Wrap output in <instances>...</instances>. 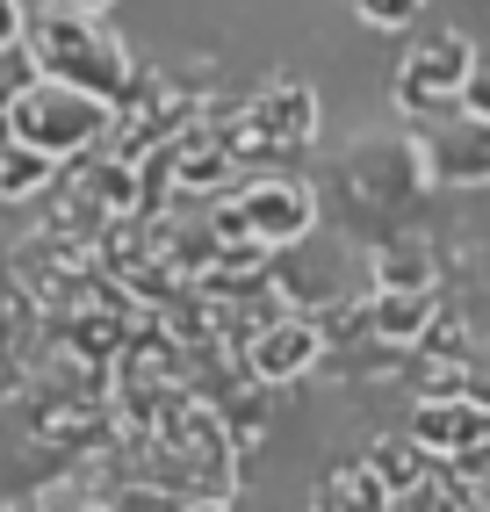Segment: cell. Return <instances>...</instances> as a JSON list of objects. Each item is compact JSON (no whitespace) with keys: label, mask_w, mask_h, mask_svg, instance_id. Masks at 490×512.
Listing matches in <instances>:
<instances>
[{"label":"cell","mask_w":490,"mask_h":512,"mask_svg":"<svg viewBox=\"0 0 490 512\" xmlns=\"http://www.w3.org/2000/svg\"><path fill=\"white\" fill-rule=\"evenodd\" d=\"M368 332L382 347H418L433 332V296H375L368 303Z\"/></svg>","instance_id":"obj_9"},{"label":"cell","mask_w":490,"mask_h":512,"mask_svg":"<svg viewBox=\"0 0 490 512\" xmlns=\"http://www.w3.org/2000/svg\"><path fill=\"white\" fill-rule=\"evenodd\" d=\"M411 448L454 469H490V412H476L469 397L433 390L411 404Z\"/></svg>","instance_id":"obj_5"},{"label":"cell","mask_w":490,"mask_h":512,"mask_svg":"<svg viewBox=\"0 0 490 512\" xmlns=\"http://www.w3.org/2000/svg\"><path fill=\"white\" fill-rule=\"evenodd\" d=\"M29 44V8L22 0H0V51H22Z\"/></svg>","instance_id":"obj_15"},{"label":"cell","mask_w":490,"mask_h":512,"mask_svg":"<svg viewBox=\"0 0 490 512\" xmlns=\"http://www.w3.org/2000/svg\"><path fill=\"white\" fill-rule=\"evenodd\" d=\"M166 512H224V498H181V505H166Z\"/></svg>","instance_id":"obj_20"},{"label":"cell","mask_w":490,"mask_h":512,"mask_svg":"<svg viewBox=\"0 0 490 512\" xmlns=\"http://www.w3.org/2000/svg\"><path fill=\"white\" fill-rule=\"evenodd\" d=\"M390 512H462V498H447L440 484H411V491H397Z\"/></svg>","instance_id":"obj_14"},{"label":"cell","mask_w":490,"mask_h":512,"mask_svg":"<svg viewBox=\"0 0 490 512\" xmlns=\"http://www.w3.org/2000/svg\"><path fill=\"white\" fill-rule=\"evenodd\" d=\"M375 296H433V253L426 246H382L375 253Z\"/></svg>","instance_id":"obj_10"},{"label":"cell","mask_w":490,"mask_h":512,"mask_svg":"<svg viewBox=\"0 0 490 512\" xmlns=\"http://www.w3.org/2000/svg\"><path fill=\"white\" fill-rule=\"evenodd\" d=\"M426 174L447 188H483L490 181V123L476 116H454L447 130L426 138Z\"/></svg>","instance_id":"obj_8"},{"label":"cell","mask_w":490,"mask_h":512,"mask_svg":"<svg viewBox=\"0 0 490 512\" xmlns=\"http://www.w3.org/2000/svg\"><path fill=\"white\" fill-rule=\"evenodd\" d=\"M462 397L476 404V412H490V361H476V368H462Z\"/></svg>","instance_id":"obj_17"},{"label":"cell","mask_w":490,"mask_h":512,"mask_svg":"<svg viewBox=\"0 0 490 512\" xmlns=\"http://www.w3.org/2000/svg\"><path fill=\"white\" fill-rule=\"evenodd\" d=\"M346 8H354V15H361L368 29H411L426 0H346Z\"/></svg>","instance_id":"obj_13"},{"label":"cell","mask_w":490,"mask_h":512,"mask_svg":"<svg viewBox=\"0 0 490 512\" xmlns=\"http://www.w3.org/2000/svg\"><path fill=\"white\" fill-rule=\"evenodd\" d=\"M462 116L490 123V65H476V80H469V94H462Z\"/></svg>","instance_id":"obj_16"},{"label":"cell","mask_w":490,"mask_h":512,"mask_svg":"<svg viewBox=\"0 0 490 512\" xmlns=\"http://www.w3.org/2000/svg\"><path fill=\"white\" fill-rule=\"evenodd\" d=\"M310 123H318V101H310L303 80H282V94H260L238 123V152H303L310 145Z\"/></svg>","instance_id":"obj_6"},{"label":"cell","mask_w":490,"mask_h":512,"mask_svg":"<svg viewBox=\"0 0 490 512\" xmlns=\"http://www.w3.org/2000/svg\"><path fill=\"white\" fill-rule=\"evenodd\" d=\"M29 58H37L44 80H65V87H87L101 101H116L130 87V51L116 29H101V15H73V8H44L29 15Z\"/></svg>","instance_id":"obj_1"},{"label":"cell","mask_w":490,"mask_h":512,"mask_svg":"<svg viewBox=\"0 0 490 512\" xmlns=\"http://www.w3.org/2000/svg\"><path fill=\"white\" fill-rule=\"evenodd\" d=\"M37 80H44V73H37V58H29V44H22V51H0V123H8V109H15Z\"/></svg>","instance_id":"obj_12"},{"label":"cell","mask_w":490,"mask_h":512,"mask_svg":"<svg viewBox=\"0 0 490 512\" xmlns=\"http://www.w3.org/2000/svg\"><path fill=\"white\" fill-rule=\"evenodd\" d=\"M109 123H116V101H101L87 87H65V80H37L8 109L0 138L44 152V159H80V152H94L101 138H109Z\"/></svg>","instance_id":"obj_2"},{"label":"cell","mask_w":490,"mask_h":512,"mask_svg":"<svg viewBox=\"0 0 490 512\" xmlns=\"http://www.w3.org/2000/svg\"><path fill=\"white\" fill-rule=\"evenodd\" d=\"M51 8H73V15H109L116 0H51Z\"/></svg>","instance_id":"obj_18"},{"label":"cell","mask_w":490,"mask_h":512,"mask_svg":"<svg viewBox=\"0 0 490 512\" xmlns=\"http://www.w3.org/2000/svg\"><path fill=\"white\" fill-rule=\"evenodd\" d=\"M310 224H318V195H310L303 181H282V174L245 181V195L231 202V217H217V231H245L253 246H296Z\"/></svg>","instance_id":"obj_4"},{"label":"cell","mask_w":490,"mask_h":512,"mask_svg":"<svg viewBox=\"0 0 490 512\" xmlns=\"http://www.w3.org/2000/svg\"><path fill=\"white\" fill-rule=\"evenodd\" d=\"M44 512H109V505H94V498H51Z\"/></svg>","instance_id":"obj_19"},{"label":"cell","mask_w":490,"mask_h":512,"mask_svg":"<svg viewBox=\"0 0 490 512\" xmlns=\"http://www.w3.org/2000/svg\"><path fill=\"white\" fill-rule=\"evenodd\" d=\"M318 354H325V332L310 318H274L245 339V375L253 383H296V375L318 368Z\"/></svg>","instance_id":"obj_7"},{"label":"cell","mask_w":490,"mask_h":512,"mask_svg":"<svg viewBox=\"0 0 490 512\" xmlns=\"http://www.w3.org/2000/svg\"><path fill=\"white\" fill-rule=\"evenodd\" d=\"M476 80V44L469 37H454V29H433V37H418L397 65V101L418 116H433V109H462V94Z\"/></svg>","instance_id":"obj_3"},{"label":"cell","mask_w":490,"mask_h":512,"mask_svg":"<svg viewBox=\"0 0 490 512\" xmlns=\"http://www.w3.org/2000/svg\"><path fill=\"white\" fill-rule=\"evenodd\" d=\"M51 174H58V159L29 152V145H0V202H29L37 188H51Z\"/></svg>","instance_id":"obj_11"}]
</instances>
